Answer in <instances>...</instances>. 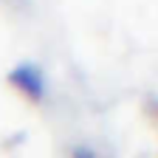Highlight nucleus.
<instances>
[{"instance_id":"f257e3e1","label":"nucleus","mask_w":158,"mask_h":158,"mask_svg":"<svg viewBox=\"0 0 158 158\" xmlns=\"http://www.w3.org/2000/svg\"><path fill=\"white\" fill-rule=\"evenodd\" d=\"M9 82L23 96H28L31 102H43V99H45V73L34 62H20L17 68H11Z\"/></svg>"},{"instance_id":"f03ea898","label":"nucleus","mask_w":158,"mask_h":158,"mask_svg":"<svg viewBox=\"0 0 158 158\" xmlns=\"http://www.w3.org/2000/svg\"><path fill=\"white\" fill-rule=\"evenodd\" d=\"M71 158H96V152L90 147H82V144H79V147L71 150Z\"/></svg>"}]
</instances>
